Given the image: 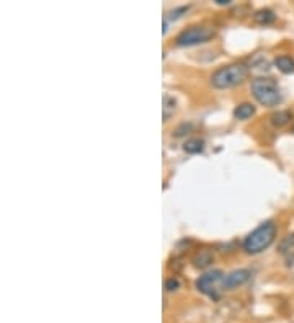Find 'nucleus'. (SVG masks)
I'll return each mask as SVG.
<instances>
[{
	"instance_id": "obj_16",
	"label": "nucleus",
	"mask_w": 294,
	"mask_h": 323,
	"mask_svg": "<svg viewBox=\"0 0 294 323\" xmlns=\"http://www.w3.org/2000/svg\"><path fill=\"white\" fill-rule=\"evenodd\" d=\"M291 248H294V234H291V235H287L286 239L281 242V245H279V252L281 253H286L287 250H291Z\"/></svg>"
},
{
	"instance_id": "obj_15",
	"label": "nucleus",
	"mask_w": 294,
	"mask_h": 323,
	"mask_svg": "<svg viewBox=\"0 0 294 323\" xmlns=\"http://www.w3.org/2000/svg\"><path fill=\"white\" fill-rule=\"evenodd\" d=\"M163 287H165V291L167 292H175L176 289L180 287V281L178 278H175V276H172V278H168L165 281V284H163Z\"/></svg>"
},
{
	"instance_id": "obj_13",
	"label": "nucleus",
	"mask_w": 294,
	"mask_h": 323,
	"mask_svg": "<svg viewBox=\"0 0 294 323\" xmlns=\"http://www.w3.org/2000/svg\"><path fill=\"white\" fill-rule=\"evenodd\" d=\"M183 150H185L186 154H201L203 150H205V141L203 139H189L185 142V146H183Z\"/></svg>"
},
{
	"instance_id": "obj_7",
	"label": "nucleus",
	"mask_w": 294,
	"mask_h": 323,
	"mask_svg": "<svg viewBox=\"0 0 294 323\" xmlns=\"http://www.w3.org/2000/svg\"><path fill=\"white\" fill-rule=\"evenodd\" d=\"M191 263H193L194 268H200V269L206 268L213 263V253L208 252V250H200V252H196L193 255Z\"/></svg>"
},
{
	"instance_id": "obj_11",
	"label": "nucleus",
	"mask_w": 294,
	"mask_h": 323,
	"mask_svg": "<svg viewBox=\"0 0 294 323\" xmlns=\"http://www.w3.org/2000/svg\"><path fill=\"white\" fill-rule=\"evenodd\" d=\"M274 65L283 74H294V59H291L289 56H278L274 59Z\"/></svg>"
},
{
	"instance_id": "obj_9",
	"label": "nucleus",
	"mask_w": 294,
	"mask_h": 323,
	"mask_svg": "<svg viewBox=\"0 0 294 323\" xmlns=\"http://www.w3.org/2000/svg\"><path fill=\"white\" fill-rule=\"evenodd\" d=\"M253 20L255 23L258 25H271L276 22V15H274V12L270 9H260L258 12H255Z\"/></svg>"
},
{
	"instance_id": "obj_8",
	"label": "nucleus",
	"mask_w": 294,
	"mask_h": 323,
	"mask_svg": "<svg viewBox=\"0 0 294 323\" xmlns=\"http://www.w3.org/2000/svg\"><path fill=\"white\" fill-rule=\"evenodd\" d=\"M255 111H257V108H255L252 103H240L239 106H235L234 110V118L235 120L245 121L255 115Z\"/></svg>"
},
{
	"instance_id": "obj_12",
	"label": "nucleus",
	"mask_w": 294,
	"mask_h": 323,
	"mask_svg": "<svg viewBox=\"0 0 294 323\" xmlns=\"http://www.w3.org/2000/svg\"><path fill=\"white\" fill-rule=\"evenodd\" d=\"M176 110V100L173 96L170 95H163V108H162V113H163V121H168V118L175 113Z\"/></svg>"
},
{
	"instance_id": "obj_2",
	"label": "nucleus",
	"mask_w": 294,
	"mask_h": 323,
	"mask_svg": "<svg viewBox=\"0 0 294 323\" xmlns=\"http://www.w3.org/2000/svg\"><path fill=\"white\" fill-rule=\"evenodd\" d=\"M248 77V67L245 64L222 65L211 75V85L218 90H227L240 85Z\"/></svg>"
},
{
	"instance_id": "obj_14",
	"label": "nucleus",
	"mask_w": 294,
	"mask_h": 323,
	"mask_svg": "<svg viewBox=\"0 0 294 323\" xmlns=\"http://www.w3.org/2000/svg\"><path fill=\"white\" fill-rule=\"evenodd\" d=\"M188 9L189 7L188 5H181V7H176V9H173V10H170L168 13H165V17H163V20L168 23V22H175V20H178V18H181L185 13L188 12Z\"/></svg>"
},
{
	"instance_id": "obj_18",
	"label": "nucleus",
	"mask_w": 294,
	"mask_h": 323,
	"mask_svg": "<svg viewBox=\"0 0 294 323\" xmlns=\"http://www.w3.org/2000/svg\"><path fill=\"white\" fill-rule=\"evenodd\" d=\"M292 133H294V126H292Z\"/></svg>"
},
{
	"instance_id": "obj_10",
	"label": "nucleus",
	"mask_w": 294,
	"mask_h": 323,
	"mask_svg": "<svg viewBox=\"0 0 294 323\" xmlns=\"http://www.w3.org/2000/svg\"><path fill=\"white\" fill-rule=\"evenodd\" d=\"M291 120H292V113H291V111H287V110H281V111H278V113H273L271 118H270V121H271V124L274 128H283Z\"/></svg>"
},
{
	"instance_id": "obj_1",
	"label": "nucleus",
	"mask_w": 294,
	"mask_h": 323,
	"mask_svg": "<svg viewBox=\"0 0 294 323\" xmlns=\"http://www.w3.org/2000/svg\"><path fill=\"white\" fill-rule=\"evenodd\" d=\"M276 224L273 221H266L263 224H260L257 229H253L248 234L244 242H242V248L245 250V253L248 255H258L261 252H265L266 248L271 247V243L276 239Z\"/></svg>"
},
{
	"instance_id": "obj_4",
	"label": "nucleus",
	"mask_w": 294,
	"mask_h": 323,
	"mask_svg": "<svg viewBox=\"0 0 294 323\" xmlns=\"http://www.w3.org/2000/svg\"><path fill=\"white\" fill-rule=\"evenodd\" d=\"M224 278L226 274L221 269H213V271H208L196 279V289L201 294L208 295L209 299L219 300L221 292L224 291Z\"/></svg>"
},
{
	"instance_id": "obj_3",
	"label": "nucleus",
	"mask_w": 294,
	"mask_h": 323,
	"mask_svg": "<svg viewBox=\"0 0 294 323\" xmlns=\"http://www.w3.org/2000/svg\"><path fill=\"white\" fill-rule=\"evenodd\" d=\"M252 95L260 104L263 106H276L283 100L278 82L270 77H257L252 80L250 85Z\"/></svg>"
},
{
	"instance_id": "obj_6",
	"label": "nucleus",
	"mask_w": 294,
	"mask_h": 323,
	"mask_svg": "<svg viewBox=\"0 0 294 323\" xmlns=\"http://www.w3.org/2000/svg\"><path fill=\"white\" fill-rule=\"evenodd\" d=\"M250 279V271L248 269H235V271L226 274L224 278V289L231 291V289H235Z\"/></svg>"
},
{
	"instance_id": "obj_5",
	"label": "nucleus",
	"mask_w": 294,
	"mask_h": 323,
	"mask_svg": "<svg viewBox=\"0 0 294 323\" xmlns=\"http://www.w3.org/2000/svg\"><path fill=\"white\" fill-rule=\"evenodd\" d=\"M216 36V31L211 26L206 25H193L189 28L183 30L175 39V44L180 48H189V46H198L203 43H208Z\"/></svg>"
},
{
	"instance_id": "obj_17",
	"label": "nucleus",
	"mask_w": 294,
	"mask_h": 323,
	"mask_svg": "<svg viewBox=\"0 0 294 323\" xmlns=\"http://www.w3.org/2000/svg\"><path fill=\"white\" fill-rule=\"evenodd\" d=\"M216 4L218 5H229L231 4V0H216Z\"/></svg>"
}]
</instances>
